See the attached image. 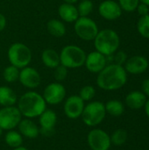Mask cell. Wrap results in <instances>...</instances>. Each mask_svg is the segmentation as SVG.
<instances>
[{"mask_svg": "<svg viewBox=\"0 0 149 150\" xmlns=\"http://www.w3.org/2000/svg\"><path fill=\"white\" fill-rule=\"evenodd\" d=\"M97 85L104 91H112L124 87L127 82V73L124 66L116 63L106 65L97 76Z\"/></svg>", "mask_w": 149, "mask_h": 150, "instance_id": "cell-1", "label": "cell"}, {"mask_svg": "<svg viewBox=\"0 0 149 150\" xmlns=\"http://www.w3.org/2000/svg\"><path fill=\"white\" fill-rule=\"evenodd\" d=\"M17 107L24 118L34 119L47 109V103L41 94L29 91L18 98Z\"/></svg>", "mask_w": 149, "mask_h": 150, "instance_id": "cell-2", "label": "cell"}, {"mask_svg": "<svg viewBox=\"0 0 149 150\" xmlns=\"http://www.w3.org/2000/svg\"><path fill=\"white\" fill-rule=\"evenodd\" d=\"M93 41L96 51L106 57L112 55L120 46V39L117 32L108 28L100 30Z\"/></svg>", "mask_w": 149, "mask_h": 150, "instance_id": "cell-3", "label": "cell"}, {"mask_svg": "<svg viewBox=\"0 0 149 150\" xmlns=\"http://www.w3.org/2000/svg\"><path fill=\"white\" fill-rule=\"evenodd\" d=\"M59 54L61 64L67 69H78L84 66L87 54L76 45H67Z\"/></svg>", "mask_w": 149, "mask_h": 150, "instance_id": "cell-4", "label": "cell"}, {"mask_svg": "<svg viewBox=\"0 0 149 150\" xmlns=\"http://www.w3.org/2000/svg\"><path fill=\"white\" fill-rule=\"evenodd\" d=\"M106 116L105 106L100 101H90L85 105L82 113L83 122L89 127H96L100 125Z\"/></svg>", "mask_w": 149, "mask_h": 150, "instance_id": "cell-5", "label": "cell"}, {"mask_svg": "<svg viewBox=\"0 0 149 150\" xmlns=\"http://www.w3.org/2000/svg\"><path fill=\"white\" fill-rule=\"evenodd\" d=\"M7 57L11 63L19 69L29 66L32 62V54L29 47L21 42H15L10 46L7 51Z\"/></svg>", "mask_w": 149, "mask_h": 150, "instance_id": "cell-6", "label": "cell"}, {"mask_svg": "<svg viewBox=\"0 0 149 150\" xmlns=\"http://www.w3.org/2000/svg\"><path fill=\"white\" fill-rule=\"evenodd\" d=\"M76 36L85 41H92L99 32L97 23L90 17H79L74 23Z\"/></svg>", "mask_w": 149, "mask_h": 150, "instance_id": "cell-7", "label": "cell"}, {"mask_svg": "<svg viewBox=\"0 0 149 150\" xmlns=\"http://www.w3.org/2000/svg\"><path fill=\"white\" fill-rule=\"evenodd\" d=\"M22 119L23 116L16 105L5 106L0 109V127L4 131L15 129Z\"/></svg>", "mask_w": 149, "mask_h": 150, "instance_id": "cell-8", "label": "cell"}, {"mask_svg": "<svg viewBox=\"0 0 149 150\" xmlns=\"http://www.w3.org/2000/svg\"><path fill=\"white\" fill-rule=\"evenodd\" d=\"M66 88L59 82H54L47 84L43 91L42 97L47 105H57L62 103L66 98Z\"/></svg>", "mask_w": 149, "mask_h": 150, "instance_id": "cell-9", "label": "cell"}, {"mask_svg": "<svg viewBox=\"0 0 149 150\" xmlns=\"http://www.w3.org/2000/svg\"><path fill=\"white\" fill-rule=\"evenodd\" d=\"M87 143L91 150H109L112 146L110 135L100 128H94L89 132Z\"/></svg>", "mask_w": 149, "mask_h": 150, "instance_id": "cell-10", "label": "cell"}, {"mask_svg": "<svg viewBox=\"0 0 149 150\" xmlns=\"http://www.w3.org/2000/svg\"><path fill=\"white\" fill-rule=\"evenodd\" d=\"M85 106V102L78 95H71L64 101L63 111L67 118L77 120L81 118Z\"/></svg>", "mask_w": 149, "mask_h": 150, "instance_id": "cell-11", "label": "cell"}, {"mask_svg": "<svg viewBox=\"0 0 149 150\" xmlns=\"http://www.w3.org/2000/svg\"><path fill=\"white\" fill-rule=\"evenodd\" d=\"M18 81L25 88L34 90L40 86L41 83V76L36 69L26 66L20 69Z\"/></svg>", "mask_w": 149, "mask_h": 150, "instance_id": "cell-12", "label": "cell"}, {"mask_svg": "<svg viewBox=\"0 0 149 150\" xmlns=\"http://www.w3.org/2000/svg\"><path fill=\"white\" fill-rule=\"evenodd\" d=\"M39 127L40 134L49 136L51 135L57 124V114L54 111L46 109L39 117Z\"/></svg>", "mask_w": 149, "mask_h": 150, "instance_id": "cell-13", "label": "cell"}, {"mask_svg": "<svg viewBox=\"0 0 149 150\" xmlns=\"http://www.w3.org/2000/svg\"><path fill=\"white\" fill-rule=\"evenodd\" d=\"M122 9L118 2L114 0H105L98 6L99 15L109 21L116 20L122 15Z\"/></svg>", "mask_w": 149, "mask_h": 150, "instance_id": "cell-14", "label": "cell"}, {"mask_svg": "<svg viewBox=\"0 0 149 150\" xmlns=\"http://www.w3.org/2000/svg\"><path fill=\"white\" fill-rule=\"evenodd\" d=\"M108 62V59L103 54L97 51H92L86 55L84 66L87 70L93 74H98Z\"/></svg>", "mask_w": 149, "mask_h": 150, "instance_id": "cell-15", "label": "cell"}, {"mask_svg": "<svg viewBox=\"0 0 149 150\" xmlns=\"http://www.w3.org/2000/svg\"><path fill=\"white\" fill-rule=\"evenodd\" d=\"M149 62L148 59L142 55H133L128 58L124 64L126 73L132 75H140L147 71Z\"/></svg>", "mask_w": 149, "mask_h": 150, "instance_id": "cell-16", "label": "cell"}, {"mask_svg": "<svg viewBox=\"0 0 149 150\" xmlns=\"http://www.w3.org/2000/svg\"><path fill=\"white\" fill-rule=\"evenodd\" d=\"M18 129L23 137H25L30 140L36 139L40 134L39 125H37L33 120H32V119L27 118L21 120L18 126Z\"/></svg>", "mask_w": 149, "mask_h": 150, "instance_id": "cell-17", "label": "cell"}, {"mask_svg": "<svg viewBox=\"0 0 149 150\" xmlns=\"http://www.w3.org/2000/svg\"><path fill=\"white\" fill-rule=\"evenodd\" d=\"M58 14L61 20L65 23H75V21L80 17L76 6L67 3H63L59 6Z\"/></svg>", "mask_w": 149, "mask_h": 150, "instance_id": "cell-18", "label": "cell"}, {"mask_svg": "<svg viewBox=\"0 0 149 150\" xmlns=\"http://www.w3.org/2000/svg\"><path fill=\"white\" fill-rule=\"evenodd\" d=\"M147 100L148 99L146 95L140 91H131L126 95L125 99L126 105L133 110H139L143 108L145 106Z\"/></svg>", "mask_w": 149, "mask_h": 150, "instance_id": "cell-19", "label": "cell"}, {"mask_svg": "<svg viewBox=\"0 0 149 150\" xmlns=\"http://www.w3.org/2000/svg\"><path fill=\"white\" fill-rule=\"evenodd\" d=\"M41 62L48 69H55L61 64L60 54L53 48H46L41 54Z\"/></svg>", "mask_w": 149, "mask_h": 150, "instance_id": "cell-20", "label": "cell"}, {"mask_svg": "<svg viewBox=\"0 0 149 150\" xmlns=\"http://www.w3.org/2000/svg\"><path fill=\"white\" fill-rule=\"evenodd\" d=\"M18 96L16 92L9 86H0V105L2 107L16 105Z\"/></svg>", "mask_w": 149, "mask_h": 150, "instance_id": "cell-21", "label": "cell"}, {"mask_svg": "<svg viewBox=\"0 0 149 150\" xmlns=\"http://www.w3.org/2000/svg\"><path fill=\"white\" fill-rule=\"evenodd\" d=\"M47 30L51 36L55 38L63 37L67 32V28L64 22L57 18H52L47 21Z\"/></svg>", "mask_w": 149, "mask_h": 150, "instance_id": "cell-22", "label": "cell"}, {"mask_svg": "<svg viewBox=\"0 0 149 150\" xmlns=\"http://www.w3.org/2000/svg\"><path fill=\"white\" fill-rule=\"evenodd\" d=\"M4 142L8 147L11 149H16L22 146L23 136L18 131H15L14 129L9 130L4 135Z\"/></svg>", "mask_w": 149, "mask_h": 150, "instance_id": "cell-23", "label": "cell"}, {"mask_svg": "<svg viewBox=\"0 0 149 150\" xmlns=\"http://www.w3.org/2000/svg\"><path fill=\"white\" fill-rule=\"evenodd\" d=\"M106 114H109L112 117H119L125 112L124 105L121 101L117 99L109 100L106 104H105Z\"/></svg>", "mask_w": 149, "mask_h": 150, "instance_id": "cell-24", "label": "cell"}, {"mask_svg": "<svg viewBox=\"0 0 149 150\" xmlns=\"http://www.w3.org/2000/svg\"><path fill=\"white\" fill-rule=\"evenodd\" d=\"M19 71L20 69L13 65H9L4 68L3 71V77L4 80L8 83H12L18 81L19 77Z\"/></svg>", "mask_w": 149, "mask_h": 150, "instance_id": "cell-25", "label": "cell"}, {"mask_svg": "<svg viewBox=\"0 0 149 150\" xmlns=\"http://www.w3.org/2000/svg\"><path fill=\"white\" fill-rule=\"evenodd\" d=\"M111 138V142L112 144H113L114 146L119 147L122 146L126 143V142L127 141V133L126 130L119 128L115 130L112 134L110 136Z\"/></svg>", "mask_w": 149, "mask_h": 150, "instance_id": "cell-26", "label": "cell"}, {"mask_svg": "<svg viewBox=\"0 0 149 150\" xmlns=\"http://www.w3.org/2000/svg\"><path fill=\"white\" fill-rule=\"evenodd\" d=\"M137 30L140 35L145 39H149V14L141 16L137 23Z\"/></svg>", "mask_w": 149, "mask_h": 150, "instance_id": "cell-27", "label": "cell"}, {"mask_svg": "<svg viewBox=\"0 0 149 150\" xmlns=\"http://www.w3.org/2000/svg\"><path fill=\"white\" fill-rule=\"evenodd\" d=\"M80 17H89L94 8V4L91 0H82L76 6Z\"/></svg>", "mask_w": 149, "mask_h": 150, "instance_id": "cell-28", "label": "cell"}, {"mask_svg": "<svg viewBox=\"0 0 149 150\" xmlns=\"http://www.w3.org/2000/svg\"><path fill=\"white\" fill-rule=\"evenodd\" d=\"M78 96L84 102H90L96 96V89L92 85H85L81 88Z\"/></svg>", "mask_w": 149, "mask_h": 150, "instance_id": "cell-29", "label": "cell"}, {"mask_svg": "<svg viewBox=\"0 0 149 150\" xmlns=\"http://www.w3.org/2000/svg\"><path fill=\"white\" fill-rule=\"evenodd\" d=\"M118 3L122 11H125L126 12H132L136 11L141 2L140 0H119Z\"/></svg>", "mask_w": 149, "mask_h": 150, "instance_id": "cell-30", "label": "cell"}, {"mask_svg": "<svg viewBox=\"0 0 149 150\" xmlns=\"http://www.w3.org/2000/svg\"><path fill=\"white\" fill-rule=\"evenodd\" d=\"M54 69V77L56 82L61 83L62 81H64L67 78L68 73V69H67L63 65L60 64L59 66H57Z\"/></svg>", "mask_w": 149, "mask_h": 150, "instance_id": "cell-31", "label": "cell"}, {"mask_svg": "<svg viewBox=\"0 0 149 150\" xmlns=\"http://www.w3.org/2000/svg\"><path fill=\"white\" fill-rule=\"evenodd\" d=\"M107 57L112 58V63H116V64L121 65V66H124L126 60L128 59L126 53L124 52V51H121V50L120 51H116L112 55H110V56H107Z\"/></svg>", "mask_w": 149, "mask_h": 150, "instance_id": "cell-32", "label": "cell"}, {"mask_svg": "<svg viewBox=\"0 0 149 150\" xmlns=\"http://www.w3.org/2000/svg\"><path fill=\"white\" fill-rule=\"evenodd\" d=\"M136 11H138V13L140 14V16H145V15H148L149 14V7L148 5L142 4V3H140Z\"/></svg>", "mask_w": 149, "mask_h": 150, "instance_id": "cell-33", "label": "cell"}, {"mask_svg": "<svg viewBox=\"0 0 149 150\" xmlns=\"http://www.w3.org/2000/svg\"><path fill=\"white\" fill-rule=\"evenodd\" d=\"M141 91L146 95V97L149 98V78L145 79L143 82H142V84H141Z\"/></svg>", "mask_w": 149, "mask_h": 150, "instance_id": "cell-34", "label": "cell"}, {"mask_svg": "<svg viewBox=\"0 0 149 150\" xmlns=\"http://www.w3.org/2000/svg\"><path fill=\"white\" fill-rule=\"evenodd\" d=\"M6 24H7V20H6L5 16L3 13L0 12V33L2 31H4V29L6 26Z\"/></svg>", "mask_w": 149, "mask_h": 150, "instance_id": "cell-35", "label": "cell"}, {"mask_svg": "<svg viewBox=\"0 0 149 150\" xmlns=\"http://www.w3.org/2000/svg\"><path fill=\"white\" fill-rule=\"evenodd\" d=\"M145 112H146V114H147V116L149 118V99L147 100V102H146V104H145Z\"/></svg>", "mask_w": 149, "mask_h": 150, "instance_id": "cell-36", "label": "cell"}, {"mask_svg": "<svg viewBox=\"0 0 149 150\" xmlns=\"http://www.w3.org/2000/svg\"><path fill=\"white\" fill-rule=\"evenodd\" d=\"M63 3H67V4H75L76 3L78 2V0H62Z\"/></svg>", "mask_w": 149, "mask_h": 150, "instance_id": "cell-37", "label": "cell"}, {"mask_svg": "<svg viewBox=\"0 0 149 150\" xmlns=\"http://www.w3.org/2000/svg\"><path fill=\"white\" fill-rule=\"evenodd\" d=\"M12 150H29L28 149H26L25 147H23V146H20L18 148H16V149H12Z\"/></svg>", "mask_w": 149, "mask_h": 150, "instance_id": "cell-38", "label": "cell"}, {"mask_svg": "<svg viewBox=\"0 0 149 150\" xmlns=\"http://www.w3.org/2000/svg\"><path fill=\"white\" fill-rule=\"evenodd\" d=\"M140 2L144 4H146V5H148L149 7V0H140Z\"/></svg>", "mask_w": 149, "mask_h": 150, "instance_id": "cell-39", "label": "cell"}, {"mask_svg": "<svg viewBox=\"0 0 149 150\" xmlns=\"http://www.w3.org/2000/svg\"><path fill=\"white\" fill-rule=\"evenodd\" d=\"M3 132H4V130L0 127V138H1V136L3 135Z\"/></svg>", "mask_w": 149, "mask_h": 150, "instance_id": "cell-40", "label": "cell"}]
</instances>
